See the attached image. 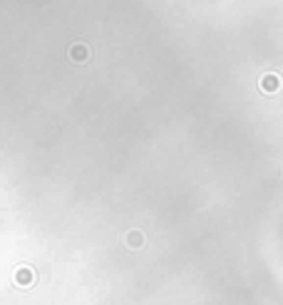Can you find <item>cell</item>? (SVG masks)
Segmentation results:
<instances>
[{"instance_id": "277c9868", "label": "cell", "mask_w": 283, "mask_h": 305, "mask_svg": "<svg viewBox=\"0 0 283 305\" xmlns=\"http://www.w3.org/2000/svg\"><path fill=\"white\" fill-rule=\"evenodd\" d=\"M261 87H263L266 92H273V90L278 87V80H276V77H263V82H261Z\"/></svg>"}, {"instance_id": "6da1fadb", "label": "cell", "mask_w": 283, "mask_h": 305, "mask_svg": "<svg viewBox=\"0 0 283 305\" xmlns=\"http://www.w3.org/2000/svg\"><path fill=\"white\" fill-rule=\"evenodd\" d=\"M13 281H15V285L27 288V285H32V283L37 281V276H35V271H32V268H27V265H20V268L13 273Z\"/></svg>"}, {"instance_id": "7a4b0ae2", "label": "cell", "mask_w": 283, "mask_h": 305, "mask_svg": "<svg viewBox=\"0 0 283 305\" xmlns=\"http://www.w3.org/2000/svg\"><path fill=\"white\" fill-rule=\"evenodd\" d=\"M87 57H90V50H87L85 43H75V45H70V60H75V62H85Z\"/></svg>"}, {"instance_id": "3957f363", "label": "cell", "mask_w": 283, "mask_h": 305, "mask_svg": "<svg viewBox=\"0 0 283 305\" xmlns=\"http://www.w3.org/2000/svg\"><path fill=\"white\" fill-rule=\"evenodd\" d=\"M127 246H129V248H142V246H144L142 231H129V234H127Z\"/></svg>"}]
</instances>
